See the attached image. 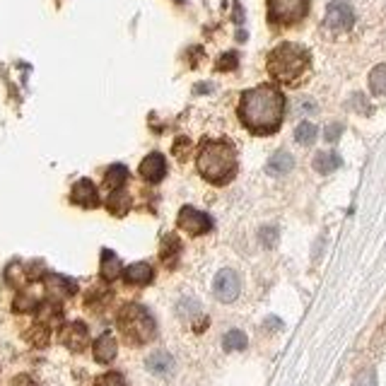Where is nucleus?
Masks as SVG:
<instances>
[{
  "label": "nucleus",
  "instance_id": "1",
  "mask_svg": "<svg viewBox=\"0 0 386 386\" xmlns=\"http://www.w3.org/2000/svg\"><path fill=\"white\" fill-rule=\"evenodd\" d=\"M285 114V96L273 85L246 90L240 101V116L249 131L253 133H271L280 126Z\"/></svg>",
  "mask_w": 386,
  "mask_h": 386
},
{
  "label": "nucleus",
  "instance_id": "2",
  "mask_svg": "<svg viewBox=\"0 0 386 386\" xmlns=\"http://www.w3.org/2000/svg\"><path fill=\"white\" fill-rule=\"evenodd\" d=\"M198 171L212 184H227L237 171V150L225 140H208L198 152Z\"/></svg>",
  "mask_w": 386,
  "mask_h": 386
},
{
  "label": "nucleus",
  "instance_id": "3",
  "mask_svg": "<svg viewBox=\"0 0 386 386\" xmlns=\"http://www.w3.org/2000/svg\"><path fill=\"white\" fill-rule=\"evenodd\" d=\"M309 68V51L299 44H280L268 56V73L280 83H294Z\"/></svg>",
  "mask_w": 386,
  "mask_h": 386
},
{
  "label": "nucleus",
  "instance_id": "4",
  "mask_svg": "<svg viewBox=\"0 0 386 386\" xmlns=\"http://www.w3.org/2000/svg\"><path fill=\"white\" fill-rule=\"evenodd\" d=\"M119 328H121V333L135 345L150 343L157 333L155 319H152V314L147 312L145 307H140V304H128V307L121 309Z\"/></svg>",
  "mask_w": 386,
  "mask_h": 386
},
{
  "label": "nucleus",
  "instance_id": "5",
  "mask_svg": "<svg viewBox=\"0 0 386 386\" xmlns=\"http://www.w3.org/2000/svg\"><path fill=\"white\" fill-rule=\"evenodd\" d=\"M309 0H268L271 19L278 24H292L307 15Z\"/></svg>",
  "mask_w": 386,
  "mask_h": 386
},
{
  "label": "nucleus",
  "instance_id": "6",
  "mask_svg": "<svg viewBox=\"0 0 386 386\" xmlns=\"http://www.w3.org/2000/svg\"><path fill=\"white\" fill-rule=\"evenodd\" d=\"M176 225H179V230L189 232V235H205V232L212 230V220L205 215V212L196 210V208L191 205H184L179 210V217H176Z\"/></svg>",
  "mask_w": 386,
  "mask_h": 386
},
{
  "label": "nucleus",
  "instance_id": "7",
  "mask_svg": "<svg viewBox=\"0 0 386 386\" xmlns=\"http://www.w3.org/2000/svg\"><path fill=\"white\" fill-rule=\"evenodd\" d=\"M212 290H215V297L220 299V302L230 304V302H235V299L240 297L242 280H240V276H237L235 271L225 268V271L217 273L215 283H212Z\"/></svg>",
  "mask_w": 386,
  "mask_h": 386
},
{
  "label": "nucleus",
  "instance_id": "8",
  "mask_svg": "<svg viewBox=\"0 0 386 386\" xmlns=\"http://www.w3.org/2000/svg\"><path fill=\"white\" fill-rule=\"evenodd\" d=\"M324 22H326V27L333 29V32H345V29H350L355 22L353 8H350L345 0H333L326 8V19H324Z\"/></svg>",
  "mask_w": 386,
  "mask_h": 386
},
{
  "label": "nucleus",
  "instance_id": "9",
  "mask_svg": "<svg viewBox=\"0 0 386 386\" xmlns=\"http://www.w3.org/2000/svg\"><path fill=\"white\" fill-rule=\"evenodd\" d=\"M60 343L70 348L73 353H83L90 343V331L83 321H70L68 326L60 328Z\"/></svg>",
  "mask_w": 386,
  "mask_h": 386
},
{
  "label": "nucleus",
  "instance_id": "10",
  "mask_svg": "<svg viewBox=\"0 0 386 386\" xmlns=\"http://www.w3.org/2000/svg\"><path fill=\"white\" fill-rule=\"evenodd\" d=\"M140 176H143L145 181H150V184H157V181H162V176L167 174V162L165 157L160 155V152H150V155L145 157L143 162H140Z\"/></svg>",
  "mask_w": 386,
  "mask_h": 386
},
{
  "label": "nucleus",
  "instance_id": "11",
  "mask_svg": "<svg viewBox=\"0 0 386 386\" xmlns=\"http://www.w3.org/2000/svg\"><path fill=\"white\" fill-rule=\"evenodd\" d=\"M70 198H73L75 205H83V208L99 205V193H96V186L90 179H80L73 186V191H70Z\"/></svg>",
  "mask_w": 386,
  "mask_h": 386
},
{
  "label": "nucleus",
  "instance_id": "12",
  "mask_svg": "<svg viewBox=\"0 0 386 386\" xmlns=\"http://www.w3.org/2000/svg\"><path fill=\"white\" fill-rule=\"evenodd\" d=\"M44 283H47V290L53 299L73 297V294L78 292V283L70 280V278H65V276H56V273H51V276H47V280Z\"/></svg>",
  "mask_w": 386,
  "mask_h": 386
},
{
  "label": "nucleus",
  "instance_id": "13",
  "mask_svg": "<svg viewBox=\"0 0 386 386\" xmlns=\"http://www.w3.org/2000/svg\"><path fill=\"white\" fill-rule=\"evenodd\" d=\"M116 350H119L116 338L111 336V333H104V336L94 343V360L96 362H101V364H109L111 360L116 358Z\"/></svg>",
  "mask_w": 386,
  "mask_h": 386
},
{
  "label": "nucleus",
  "instance_id": "14",
  "mask_svg": "<svg viewBox=\"0 0 386 386\" xmlns=\"http://www.w3.org/2000/svg\"><path fill=\"white\" fill-rule=\"evenodd\" d=\"M99 273H101V278H104L106 283L116 280V278L121 276V261H119V256H116V253L111 251V249H104V251H101Z\"/></svg>",
  "mask_w": 386,
  "mask_h": 386
},
{
  "label": "nucleus",
  "instance_id": "15",
  "mask_svg": "<svg viewBox=\"0 0 386 386\" xmlns=\"http://www.w3.org/2000/svg\"><path fill=\"white\" fill-rule=\"evenodd\" d=\"M292 167H294V160H292V155H290L287 150H278L276 155L268 160V174H273V176H283V174H290L292 171Z\"/></svg>",
  "mask_w": 386,
  "mask_h": 386
},
{
  "label": "nucleus",
  "instance_id": "16",
  "mask_svg": "<svg viewBox=\"0 0 386 386\" xmlns=\"http://www.w3.org/2000/svg\"><path fill=\"white\" fill-rule=\"evenodd\" d=\"M152 268L147 266V263H133V266H128L124 271V278L128 285H147V283H152Z\"/></svg>",
  "mask_w": 386,
  "mask_h": 386
},
{
  "label": "nucleus",
  "instance_id": "17",
  "mask_svg": "<svg viewBox=\"0 0 386 386\" xmlns=\"http://www.w3.org/2000/svg\"><path fill=\"white\" fill-rule=\"evenodd\" d=\"M106 210H109L111 215H116V217H124L126 212L131 210V196L126 191H121V189L111 191V196L106 198Z\"/></svg>",
  "mask_w": 386,
  "mask_h": 386
},
{
  "label": "nucleus",
  "instance_id": "18",
  "mask_svg": "<svg viewBox=\"0 0 386 386\" xmlns=\"http://www.w3.org/2000/svg\"><path fill=\"white\" fill-rule=\"evenodd\" d=\"M340 165H343V160H340V155H336V152H319V155L314 157V169H317L319 174H331V171H336Z\"/></svg>",
  "mask_w": 386,
  "mask_h": 386
},
{
  "label": "nucleus",
  "instance_id": "19",
  "mask_svg": "<svg viewBox=\"0 0 386 386\" xmlns=\"http://www.w3.org/2000/svg\"><path fill=\"white\" fill-rule=\"evenodd\" d=\"M179 253H181V242L176 240L174 235H167L165 240H162V246H160L162 261H165L167 266L171 268L176 263V258H179Z\"/></svg>",
  "mask_w": 386,
  "mask_h": 386
},
{
  "label": "nucleus",
  "instance_id": "20",
  "mask_svg": "<svg viewBox=\"0 0 386 386\" xmlns=\"http://www.w3.org/2000/svg\"><path fill=\"white\" fill-rule=\"evenodd\" d=\"M171 367H174V360H171L169 353H152L147 358V369L152 374H169Z\"/></svg>",
  "mask_w": 386,
  "mask_h": 386
},
{
  "label": "nucleus",
  "instance_id": "21",
  "mask_svg": "<svg viewBox=\"0 0 386 386\" xmlns=\"http://www.w3.org/2000/svg\"><path fill=\"white\" fill-rule=\"evenodd\" d=\"M126 179H128V169H126L124 165H111L109 169H106L104 184H106V189L116 191L126 184Z\"/></svg>",
  "mask_w": 386,
  "mask_h": 386
},
{
  "label": "nucleus",
  "instance_id": "22",
  "mask_svg": "<svg viewBox=\"0 0 386 386\" xmlns=\"http://www.w3.org/2000/svg\"><path fill=\"white\" fill-rule=\"evenodd\" d=\"M369 90L377 96H386V63L377 65V68L369 73Z\"/></svg>",
  "mask_w": 386,
  "mask_h": 386
},
{
  "label": "nucleus",
  "instance_id": "23",
  "mask_svg": "<svg viewBox=\"0 0 386 386\" xmlns=\"http://www.w3.org/2000/svg\"><path fill=\"white\" fill-rule=\"evenodd\" d=\"M294 140L299 145H312L317 140V126L309 124V121H302V124L294 128Z\"/></svg>",
  "mask_w": 386,
  "mask_h": 386
},
{
  "label": "nucleus",
  "instance_id": "24",
  "mask_svg": "<svg viewBox=\"0 0 386 386\" xmlns=\"http://www.w3.org/2000/svg\"><path fill=\"white\" fill-rule=\"evenodd\" d=\"M246 333L244 331H237V328H232V331L225 333V338H222V348L225 350H244L246 348Z\"/></svg>",
  "mask_w": 386,
  "mask_h": 386
},
{
  "label": "nucleus",
  "instance_id": "25",
  "mask_svg": "<svg viewBox=\"0 0 386 386\" xmlns=\"http://www.w3.org/2000/svg\"><path fill=\"white\" fill-rule=\"evenodd\" d=\"M37 297H32V294H17V299H15V312H32V309H37Z\"/></svg>",
  "mask_w": 386,
  "mask_h": 386
},
{
  "label": "nucleus",
  "instance_id": "26",
  "mask_svg": "<svg viewBox=\"0 0 386 386\" xmlns=\"http://www.w3.org/2000/svg\"><path fill=\"white\" fill-rule=\"evenodd\" d=\"M27 338L32 340L34 345H47L49 343V328L39 324V326H34L32 331L27 333Z\"/></svg>",
  "mask_w": 386,
  "mask_h": 386
},
{
  "label": "nucleus",
  "instance_id": "27",
  "mask_svg": "<svg viewBox=\"0 0 386 386\" xmlns=\"http://www.w3.org/2000/svg\"><path fill=\"white\" fill-rule=\"evenodd\" d=\"M94 386H126L124 377L119 372H106L104 377H99L94 382Z\"/></svg>",
  "mask_w": 386,
  "mask_h": 386
},
{
  "label": "nucleus",
  "instance_id": "28",
  "mask_svg": "<svg viewBox=\"0 0 386 386\" xmlns=\"http://www.w3.org/2000/svg\"><path fill=\"white\" fill-rule=\"evenodd\" d=\"M237 68V53H225L217 60V70H232Z\"/></svg>",
  "mask_w": 386,
  "mask_h": 386
},
{
  "label": "nucleus",
  "instance_id": "29",
  "mask_svg": "<svg viewBox=\"0 0 386 386\" xmlns=\"http://www.w3.org/2000/svg\"><path fill=\"white\" fill-rule=\"evenodd\" d=\"M261 240H263L266 246H273L276 240H278V230H276V227H266V230L261 232Z\"/></svg>",
  "mask_w": 386,
  "mask_h": 386
},
{
  "label": "nucleus",
  "instance_id": "30",
  "mask_svg": "<svg viewBox=\"0 0 386 386\" xmlns=\"http://www.w3.org/2000/svg\"><path fill=\"white\" fill-rule=\"evenodd\" d=\"M355 386H377L374 384V372H362L358 377V382H355Z\"/></svg>",
  "mask_w": 386,
  "mask_h": 386
},
{
  "label": "nucleus",
  "instance_id": "31",
  "mask_svg": "<svg viewBox=\"0 0 386 386\" xmlns=\"http://www.w3.org/2000/svg\"><path fill=\"white\" fill-rule=\"evenodd\" d=\"M340 133H343V126H340V124L328 126V128H326V140H331V143H333V140L340 138Z\"/></svg>",
  "mask_w": 386,
  "mask_h": 386
},
{
  "label": "nucleus",
  "instance_id": "32",
  "mask_svg": "<svg viewBox=\"0 0 386 386\" xmlns=\"http://www.w3.org/2000/svg\"><path fill=\"white\" fill-rule=\"evenodd\" d=\"M186 150H189V143H186V138H181V145H179V143L174 145V155L184 157V155H186Z\"/></svg>",
  "mask_w": 386,
  "mask_h": 386
},
{
  "label": "nucleus",
  "instance_id": "33",
  "mask_svg": "<svg viewBox=\"0 0 386 386\" xmlns=\"http://www.w3.org/2000/svg\"><path fill=\"white\" fill-rule=\"evenodd\" d=\"M15 386H37V384H34L29 377H17L15 379Z\"/></svg>",
  "mask_w": 386,
  "mask_h": 386
}]
</instances>
